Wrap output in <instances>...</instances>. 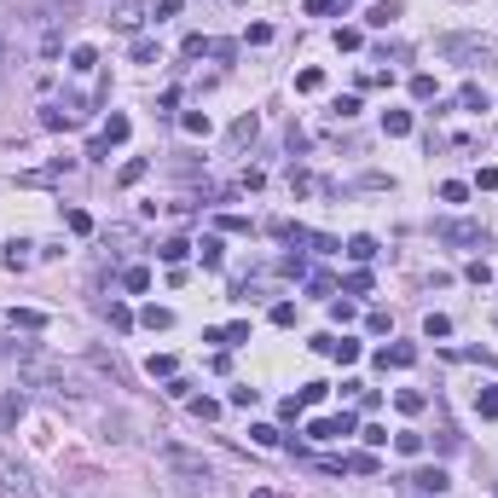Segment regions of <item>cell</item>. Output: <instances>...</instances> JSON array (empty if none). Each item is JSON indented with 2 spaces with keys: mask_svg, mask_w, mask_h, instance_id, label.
<instances>
[{
  "mask_svg": "<svg viewBox=\"0 0 498 498\" xmlns=\"http://www.w3.org/2000/svg\"><path fill=\"white\" fill-rule=\"evenodd\" d=\"M180 53H186V58H203V53H209V41H203V35H186V47H180Z\"/></svg>",
  "mask_w": 498,
  "mask_h": 498,
  "instance_id": "cell-47",
  "label": "cell"
},
{
  "mask_svg": "<svg viewBox=\"0 0 498 498\" xmlns=\"http://www.w3.org/2000/svg\"><path fill=\"white\" fill-rule=\"evenodd\" d=\"M180 128H186L192 140H203V133H209L214 122H209V110H186V116H180Z\"/></svg>",
  "mask_w": 498,
  "mask_h": 498,
  "instance_id": "cell-14",
  "label": "cell"
},
{
  "mask_svg": "<svg viewBox=\"0 0 498 498\" xmlns=\"http://www.w3.org/2000/svg\"><path fill=\"white\" fill-rule=\"evenodd\" d=\"M319 87H325V70H301L296 76V93H319Z\"/></svg>",
  "mask_w": 498,
  "mask_h": 498,
  "instance_id": "cell-28",
  "label": "cell"
},
{
  "mask_svg": "<svg viewBox=\"0 0 498 498\" xmlns=\"http://www.w3.org/2000/svg\"><path fill=\"white\" fill-rule=\"evenodd\" d=\"M255 498H284V492H273V487H261V492H255Z\"/></svg>",
  "mask_w": 498,
  "mask_h": 498,
  "instance_id": "cell-51",
  "label": "cell"
},
{
  "mask_svg": "<svg viewBox=\"0 0 498 498\" xmlns=\"http://www.w3.org/2000/svg\"><path fill=\"white\" fill-rule=\"evenodd\" d=\"M0 492H12V498H41V487H35L24 470H12L6 458H0Z\"/></svg>",
  "mask_w": 498,
  "mask_h": 498,
  "instance_id": "cell-2",
  "label": "cell"
},
{
  "mask_svg": "<svg viewBox=\"0 0 498 498\" xmlns=\"http://www.w3.org/2000/svg\"><path fill=\"white\" fill-rule=\"evenodd\" d=\"M105 319H110V331H128V325H133V313H128L122 301H110V307H105Z\"/></svg>",
  "mask_w": 498,
  "mask_h": 498,
  "instance_id": "cell-31",
  "label": "cell"
},
{
  "mask_svg": "<svg viewBox=\"0 0 498 498\" xmlns=\"http://www.w3.org/2000/svg\"><path fill=\"white\" fill-rule=\"evenodd\" d=\"M475 412L481 417H498V383H481L475 388Z\"/></svg>",
  "mask_w": 498,
  "mask_h": 498,
  "instance_id": "cell-10",
  "label": "cell"
},
{
  "mask_svg": "<svg viewBox=\"0 0 498 498\" xmlns=\"http://www.w3.org/2000/svg\"><path fill=\"white\" fill-rule=\"evenodd\" d=\"M244 41H249V47H266V41H273V24H249Z\"/></svg>",
  "mask_w": 498,
  "mask_h": 498,
  "instance_id": "cell-41",
  "label": "cell"
},
{
  "mask_svg": "<svg viewBox=\"0 0 498 498\" xmlns=\"http://www.w3.org/2000/svg\"><path fill=\"white\" fill-rule=\"evenodd\" d=\"M412 99H435V76H423V70L412 76Z\"/></svg>",
  "mask_w": 498,
  "mask_h": 498,
  "instance_id": "cell-38",
  "label": "cell"
},
{
  "mask_svg": "<svg viewBox=\"0 0 498 498\" xmlns=\"http://www.w3.org/2000/svg\"><path fill=\"white\" fill-rule=\"evenodd\" d=\"M394 452H405V458H417V452H423V435H394Z\"/></svg>",
  "mask_w": 498,
  "mask_h": 498,
  "instance_id": "cell-37",
  "label": "cell"
},
{
  "mask_svg": "<svg viewBox=\"0 0 498 498\" xmlns=\"http://www.w3.org/2000/svg\"><path fill=\"white\" fill-rule=\"evenodd\" d=\"M168 18H180V0H157V24H168Z\"/></svg>",
  "mask_w": 498,
  "mask_h": 498,
  "instance_id": "cell-50",
  "label": "cell"
},
{
  "mask_svg": "<svg viewBox=\"0 0 498 498\" xmlns=\"http://www.w3.org/2000/svg\"><path fill=\"white\" fill-rule=\"evenodd\" d=\"M174 365H180L174 353H151V365H145V371H151V377H174Z\"/></svg>",
  "mask_w": 498,
  "mask_h": 498,
  "instance_id": "cell-32",
  "label": "cell"
},
{
  "mask_svg": "<svg viewBox=\"0 0 498 498\" xmlns=\"http://www.w3.org/2000/svg\"><path fill=\"white\" fill-rule=\"evenodd\" d=\"M192 249L203 255V266H220V255H226V249H220V238H203V244H192Z\"/></svg>",
  "mask_w": 498,
  "mask_h": 498,
  "instance_id": "cell-29",
  "label": "cell"
},
{
  "mask_svg": "<svg viewBox=\"0 0 498 498\" xmlns=\"http://www.w3.org/2000/svg\"><path fill=\"white\" fill-rule=\"evenodd\" d=\"M348 255H353V261H377V238H371V232L348 238Z\"/></svg>",
  "mask_w": 498,
  "mask_h": 498,
  "instance_id": "cell-13",
  "label": "cell"
},
{
  "mask_svg": "<svg viewBox=\"0 0 498 498\" xmlns=\"http://www.w3.org/2000/svg\"><path fill=\"white\" fill-rule=\"evenodd\" d=\"M157 255H162L168 266H180V261H186V255H192V244H186V238H168V244H162Z\"/></svg>",
  "mask_w": 498,
  "mask_h": 498,
  "instance_id": "cell-19",
  "label": "cell"
},
{
  "mask_svg": "<svg viewBox=\"0 0 498 498\" xmlns=\"http://www.w3.org/2000/svg\"><path fill=\"white\" fill-rule=\"evenodd\" d=\"M273 325H296V301H279L273 307Z\"/></svg>",
  "mask_w": 498,
  "mask_h": 498,
  "instance_id": "cell-49",
  "label": "cell"
},
{
  "mask_svg": "<svg viewBox=\"0 0 498 498\" xmlns=\"http://www.w3.org/2000/svg\"><path fill=\"white\" fill-rule=\"evenodd\" d=\"M336 116H342V122L359 116V93H342V99H336Z\"/></svg>",
  "mask_w": 498,
  "mask_h": 498,
  "instance_id": "cell-45",
  "label": "cell"
},
{
  "mask_svg": "<svg viewBox=\"0 0 498 498\" xmlns=\"http://www.w3.org/2000/svg\"><path fill=\"white\" fill-rule=\"evenodd\" d=\"M331 359H342V365H353V359H359V342H353V336H342V342L331 336Z\"/></svg>",
  "mask_w": 498,
  "mask_h": 498,
  "instance_id": "cell-22",
  "label": "cell"
},
{
  "mask_svg": "<svg viewBox=\"0 0 498 498\" xmlns=\"http://www.w3.org/2000/svg\"><path fill=\"white\" fill-rule=\"evenodd\" d=\"M244 342H249V325H244V319L220 331V348H244Z\"/></svg>",
  "mask_w": 498,
  "mask_h": 498,
  "instance_id": "cell-26",
  "label": "cell"
},
{
  "mask_svg": "<svg viewBox=\"0 0 498 498\" xmlns=\"http://www.w3.org/2000/svg\"><path fill=\"white\" fill-rule=\"evenodd\" d=\"M249 440H255V446H284V435H279L273 423H255V429H249Z\"/></svg>",
  "mask_w": 498,
  "mask_h": 498,
  "instance_id": "cell-27",
  "label": "cell"
},
{
  "mask_svg": "<svg viewBox=\"0 0 498 498\" xmlns=\"http://www.w3.org/2000/svg\"><path fill=\"white\" fill-rule=\"evenodd\" d=\"M122 290L145 296V290H151V273H145V266H128V273H122Z\"/></svg>",
  "mask_w": 498,
  "mask_h": 498,
  "instance_id": "cell-16",
  "label": "cell"
},
{
  "mask_svg": "<svg viewBox=\"0 0 498 498\" xmlns=\"http://www.w3.org/2000/svg\"><path fill=\"white\" fill-rule=\"evenodd\" d=\"M307 12H342V18H348L353 0H307Z\"/></svg>",
  "mask_w": 498,
  "mask_h": 498,
  "instance_id": "cell-33",
  "label": "cell"
},
{
  "mask_svg": "<svg viewBox=\"0 0 498 498\" xmlns=\"http://www.w3.org/2000/svg\"><path fill=\"white\" fill-rule=\"evenodd\" d=\"M394 18H400V0H377V6H371V18H365V24H371V29H388Z\"/></svg>",
  "mask_w": 498,
  "mask_h": 498,
  "instance_id": "cell-9",
  "label": "cell"
},
{
  "mask_svg": "<svg viewBox=\"0 0 498 498\" xmlns=\"http://www.w3.org/2000/svg\"><path fill=\"white\" fill-rule=\"evenodd\" d=\"M325 394H331V383H307V388H301V394H296V400H301V405H319V400H325Z\"/></svg>",
  "mask_w": 498,
  "mask_h": 498,
  "instance_id": "cell-40",
  "label": "cell"
},
{
  "mask_svg": "<svg viewBox=\"0 0 498 498\" xmlns=\"http://www.w3.org/2000/svg\"><path fill=\"white\" fill-rule=\"evenodd\" d=\"M394 405H400V412H423V394H417V388H400Z\"/></svg>",
  "mask_w": 498,
  "mask_h": 498,
  "instance_id": "cell-35",
  "label": "cell"
},
{
  "mask_svg": "<svg viewBox=\"0 0 498 498\" xmlns=\"http://www.w3.org/2000/svg\"><path fill=\"white\" fill-rule=\"evenodd\" d=\"M342 290H348V296H365V290H371V273H348Z\"/></svg>",
  "mask_w": 498,
  "mask_h": 498,
  "instance_id": "cell-39",
  "label": "cell"
},
{
  "mask_svg": "<svg viewBox=\"0 0 498 498\" xmlns=\"http://www.w3.org/2000/svg\"><path fill=\"white\" fill-rule=\"evenodd\" d=\"M76 116L70 110H58V105H47V110H41V128H47V133H58V128H70Z\"/></svg>",
  "mask_w": 498,
  "mask_h": 498,
  "instance_id": "cell-20",
  "label": "cell"
},
{
  "mask_svg": "<svg viewBox=\"0 0 498 498\" xmlns=\"http://www.w3.org/2000/svg\"><path fill=\"white\" fill-rule=\"evenodd\" d=\"M342 470H353V475H377V458H371V452H353V458H342Z\"/></svg>",
  "mask_w": 498,
  "mask_h": 498,
  "instance_id": "cell-23",
  "label": "cell"
},
{
  "mask_svg": "<svg viewBox=\"0 0 498 498\" xmlns=\"http://www.w3.org/2000/svg\"><path fill=\"white\" fill-rule=\"evenodd\" d=\"M377 365H383V371H388V365H394V371H412V365H417V348H412V342H394V348L377 353Z\"/></svg>",
  "mask_w": 498,
  "mask_h": 498,
  "instance_id": "cell-5",
  "label": "cell"
},
{
  "mask_svg": "<svg viewBox=\"0 0 498 498\" xmlns=\"http://www.w3.org/2000/svg\"><path fill=\"white\" fill-rule=\"evenodd\" d=\"M140 325H145V331H168V325H174V313H168V307H157V301H151V307H145V313H140Z\"/></svg>",
  "mask_w": 498,
  "mask_h": 498,
  "instance_id": "cell-12",
  "label": "cell"
},
{
  "mask_svg": "<svg viewBox=\"0 0 498 498\" xmlns=\"http://www.w3.org/2000/svg\"><path fill=\"white\" fill-rule=\"evenodd\" d=\"M64 226L76 238H87V232H93V214H87V209H64Z\"/></svg>",
  "mask_w": 498,
  "mask_h": 498,
  "instance_id": "cell-18",
  "label": "cell"
},
{
  "mask_svg": "<svg viewBox=\"0 0 498 498\" xmlns=\"http://www.w3.org/2000/svg\"><path fill=\"white\" fill-rule=\"evenodd\" d=\"M435 238H440V244H475V249H481V244H487V226H481V220H440Z\"/></svg>",
  "mask_w": 498,
  "mask_h": 498,
  "instance_id": "cell-1",
  "label": "cell"
},
{
  "mask_svg": "<svg viewBox=\"0 0 498 498\" xmlns=\"http://www.w3.org/2000/svg\"><path fill=\"white\" fill-rule=\"evenodd\" d=\"M18 417H24V394L12 388L6 400H0V423H6V429H18Z\"/></svg>",
  "mask_w": 498,
  "mask_h": 498,
  "instance_id": "cell-11",
  "label": "cell"
},
{
  "mask_svg": "<svg viewBox=\"0 0 498 498\" xmlns=\"http://www.w3.org/2000/svg\"><path fill=\"white\" fill-rule=\"evenodd\" d=\"M41 325H47V313H35V307H18L12 313V331H41Z\"/></svg>",
  "mask_w": 498,
  "mask_h": 498,
  "instance_id": "cell-17",
  "label": "cell"
},
{
  "mask_svg": "<svg viewBox=\"0 0 498 498\" xmlns=\"http://www.w3.org/2000/svg\"><path fill=\"white\" fill-rule=\"evenodd\" d=\"M307 290H313V296H331V290H336V279H331V273H313V279H307Z\"/></svg>",
  "mask_w": 498,
  "mask_h": 498,
  "instance_id": "cell-44",
  "label": "cell"
},
{
  "mask_svg": "<svg viewBox=\"0 0 498 498\" xmlns=\"http://www.w3.org/2000/svg\"><path fill=\"white\" fill-rule=\"evenodd\" d=\"M145 174H151V162H145V157H133V162H122V174H116V180H122V186H140Z\"/></svg>",
  "mask_w": 498,
  "mask_h": 498,
  "instance_id": "cell-15",
  "label": "cell"
},
{
  "mask_svg": "<svg viewBox=\"0 0 498 498\" xmlns=\"http://www.w3.org/2000/svg\"><path fill=\"white\" fill-rule=\"evenodd\" d=\"M6 266H12V273H24V266H29V244H6Z\"/></svg>",
  "mask_w": 498,
  "mask_h": 498,
  "instance_id": "cell-34",
  "label": "cell"
},
{
  "mask_svg": "<svg viewBox=\"0 0 498 498\" xmlns=\"http://www.w3.org/2000/svg\"><path fill=\"white\" fill-rule=\"evenodd\" d=\"M383 133L388 140H405L412 133V110H383Z\"/></svg>",
  "mask_w": 498,
  "mask_h": 498,
  "instance_id": "cell-8",
  "label": "cell"
},
{
  "mask_svg": "<svg viewBox=\"0 0 498 498\" xmlns=\"http://www.w3.org/2000/svg\"><path fill=\"white\" fill-rule=\"evenodd\" d=\"M464 279H470V284H481V290H487V284H492V266H487V261H470V266H464Z\"/></svg>",
  "mask_w": 498,
  "mask_h": 498,
  "instance_id": "cell-30",
  "label": "cell"
},
{
  "mask_svg": "<svg viewBox=\"0 0 498 498\" xmlns=\"http://www.w3.org/2000/svg\"><path fill=\"white\" fill-rule=\"evenodd\" d=\"M192 412H197V417L209 423V417H220V400H192Z\"/></svg>",
  "mask_w": 498,
  "mask_h": 498,
  "instance_id": "cell-48",
  "label": "cell"
},
{
  "mask_svg": "<svg viewBox=\"0 0 498 498\" xmlns=\"http://www.w3.org/2000/svg\"><path fill=\"white\" fill-rule=\"evenodd\" d=\"M145 24V6L140 0H116V29H140Z\"/></svg>",
  "mask_w": 498,
  "mask_h": 498,
  "instance_id": "cell-7",
  "label": "cell"
},
{
  "mask_svg": "<svg viewBox=\"0 0 498 498\" xmlns=\"http://www.w3.org/2000/svg\"><path fill=\"white\" fill-rule=\"evenodd\" d=\"M412 487H417V492H429V498H440V492H446V487H452V475H446V470H440V464H423V470H417V475H412Z\"/></svg>",
  "mask_w": 498,
  "mask_h": 498,
  "instance_id": "cell-4",
  "label": "cell"
},
{
  "mask_svg": "<svg viewBox=\"0 0 498 498\" xmlns=\"http://www.w3.org/2000/svg\"><path fill=\"white\" fill-rule=\"evenodd\" d=\"M133 58H140V64H151V58H157V41H145V35H140V41H133Z\"/></svg>",
  "mask_w": 498,
  "mask_h": 498,
  "instance_id": "cell-46",
  "label": "cell"
},
{
  "mask_svg": "<svg viewBox=\"0 0 498 498\" xmlns=\"http://www.w3.org/2000/svg\"><path fill=\"white\" fill-rule=\"evenodd\" d=\"M423 336H429V342L452 336V319H446V313H429V319H423Z\"/></svg>",
  "mask_w": 498,
  "mask_h": 498,
  "instance_id": "cell-21",
  "label": "cell"
},
{
  "mask_svg": "<svg viewBox=\"0 0 498 498\" xmlns=\"http://www.w3.org/2000/svg\"><path fill=\"white\" fill-rule=\"evenodd\" d=\"M359 41H365L359 29H336V47H342V53H359Z\"/></svg>",
  "mask_w": 498,
  "mask_h": 498,
  "instance_id": "cell-42",
  "label": "cell"
},
{
  "mask_svg": "<svg viewBox=\"0 0 498 498\" xmlns=\"http://www.w3.org/2000/svg\"><path fill=\"white\" fill-rule=\"evenodd\" d=\"M128 133H133V122H128L122 110H110V116H105V133H99V140H105V145H122Z\"/></svg>",
  "mask_w": 498,
  "mask_h": 498,
  "instance_id": "cell-6",
  "label": "cell"
},
{
  "mask_svg": "<svg viewBox=\"0 0 498 498\" xmlns=\"http://www.w3.org/2000/svg\"><path fill=\"white\" fill-rule=\"evenodd\" d=\"M70 70H81V76L99 70V53H93V47H76V53H70Z\"/></svg>",
  "mask_w": 498,
  "mask_h": 498,
  "instance_id": "cell-24",
  "label": "cell"
},
{
  "mask_svg": "<svg viewBox=\"0 0 498 498\" xmlns=\"http://www.w3.org/2000/svg\"><path fill=\"white\" fill-rule=\"evenodd\" d=\"M342 435H353V417L342 412V417H313L307 423V440H342Z\"/></svg>",
  "mask_w": 498,
  "mask_h": 498,
  "instance_id": "cell-3",
  "label": "cell"
},
{
  "mask_svg": "<svg viewBox=\"0 0 498 498\" xmlns=\"http://www.w3.org/2000/svg\"><path fill=\"white\" fill-rule=\"evenodd\" d=\"M464 197H470L464 180H446V186H440V203H464Z\"/></svg>",
  "mask_w": 498,
  "mask_h": 498,
  "instance_id": "cell-36",
  "label": "cell"
},
{
  "mask_svg": "<svg viewBox=\"0 0 498 498\" xmlns=\"http://www.w3.org/2000/svg\"><path fill=\"white\" fill-rule=\"evenodd\" d=\"M232 140H238V145L255 140V116H238V122H232Z\"/></svg>",
  "mask_w": 498,
  "mask_h": 498,
  "instance_id": "cell-43",
  "label": "cell"
},
{
  "mask_svg": "<svg viewBox=\"0 0 498 498\" xmlns=\"http://www.w3.org/2000/svg\"><path fill=\"white\" fill-rule=\"evenodd\" d=\"M458 105H464V110H487V87H475V81H470L464 93H458Z\"/></svg>",
  "mask_w": 498,
  "mask_h": 498,
  "instance_id": "cell-25",
  "label": "cell"
}]
</instances>
